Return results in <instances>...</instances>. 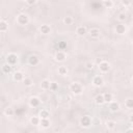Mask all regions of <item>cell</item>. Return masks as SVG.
Instances as JSON below:
<instances>
[{"label":"cell","instance_id":"6da1fadb","mask_svg":"<svg viewBox=\"0 0 133 133\" xmlns=\"http://www.w3.org/2000/svg\"><path fill=\"white\" fill-rule=\"evenodd\" d=\"M70 89H71V91H72L74 95H76V96L81 95L82 91H83V87H82V85H81L80 83H78V82H73V83H71V85H70Z\"/></svg>","mask_w":133,"mask_h":133},{"label":"cell","instance_id":"7a4b0ae2","mask_svg":"<svg viewBox=\"0 0 133 133\" xmlns=\"http://www.w3.org/2000/svg\"><path fill=\"white\" fill-rule=\"evenodd\" d=\"M17 23L19 25H27L29 23V17L26 14H20L17 17Z\"/></svg>","mask_w":133,"mask_h":133},{"label":"cell","instance_id":"3957f363","mask_svg":"<svg viewBox=\"0 0 133 133\" xmlns=\"http://www.w3.org/2000/svg\"><path fill=\"white\" fill-rule=\"evenodd\" d=\"M6 63H8L9 65H14L17 63L18 61V55L15 54V53H8L7 56H6Z\"/></svg>","mask_w":133,"mask_h":133},{"label":"cell","instance_id":"277c9868","mask_svg":"<svg viewBox=\"0 0 133 133\" xmlns=\"http://www.w3.org/2000/svg\"><path fill=\"white\" fill-rule=\"evenodd\" d=\"M99 70L101 73H107L110 70V63L106 60H103L99 63Z\"/></svg>","mask_w":133,"mask_h":133},{"label":"cell","instance_id":"5b68a950","mask_svg":"<svg viewBox=\"0 0 133 133\" xmlns=\"http://www.w3.org/2000/svg\"><path fill=\"white\" fill-rule=\"evenodd\" d=\"M80 124H81L82 127H84V128H88V127L91 125V118H90V116H88V115H84V116H82L81 119H80Z\"/></svg>","mask_w":133,"mask_h":133},{"label":"cell","instance_id":"8992f818","mask_svg":"<svg viewBox=\"0 0 133 133\" xmlns=\"http://www.w3.org/2000/svg\"><path fill=\"white\" fill-rule=\"evenodd\" d=\"M28 63L32 66H35L39 63V58L36 55H30L29 58H28Z\"/></svg>","mask_w":133,"mask_h":133},{"label":"cell","instance_id":"52a82bcc","mask_svg":"<svg viewBox=\"0 0 133 133\" xmlns=\"http://www.w3.org/2000/svg\"><path fill=\"white\" fill-rule=\"evenodd\" d=\"M103 83H104V80H103V77H102V76L97 75V76L94 77V79H92V84H94L95 86H102Z\"/></svg>","mask_w":133,"mask_h":133},{"label":"cell","instance_id":"ba28073f","mask_svg":"<svg viewBox=\"0 0 133 133\" xmlns=\"http://www.w3.org/2000/svg\"><path fill=\"white\" fill-rule=\"evenodd\" d=\"M38 30H39V32L42 34H49L51 32V27L48 24H43V25L39 26Z\"/></svg>","mask_w":133,"mask_h":133},{"label":"cell","instance_id":"9c48e42d","mask_svg":"<svg viewBox=\"0 0 133 133\" xmlns=\"http://www.w3.org/2000/svg\"><path fill=\"white\" fill-rule=\"evenodd\" d=\"M66 58V54L64 51H57L55 54V59L57 61H63Z\"/></svg>","mask_w":133,"mask_h":133},{"label":"cell","instance_id":"30bf717a","mask_svg":"<svg viewBox=\"0 0 133 133\" xmlns=\"http://www.w3.org/2000/svg\"><path fill=\"white\" fill-rule=\"evenodd\" d=\"M41 104V100L37 97H31L29 99V105L31 107H37Z\"/></svg>","mask_w":133,"mask_h":133},{"label":"cell","instance_id":"8fae6325","mask_svg":"<svg viewBox=\"0 0 133 133\" xmlns=\"http://www.w3.org/2000/svg\"><path fill=\"white\" fill-rule=\"evenodd\" d=\"M119 108H121V106H119L118 102H116V101H112V102H110V104H109V109H110L112 112H116V111H118Z\"/></svg>","mask_w":133,"mask_h":133},{"label":"cell","instance_id":"7c38bea8","mask_svg":"<svg viewBox=\"0 0 133 133\" xmlns=\"http://www.w3.org/2000/svg\"><path fill=\"white\" fill-rule=\"evenodd\" d=\"M115 32L117 33V34H124L125 32H126V26H125V24H117L116 26H115Z\"/></svg>","mask_w":133,"mask_h":133},{"label":"cell","instance_id":"4fadbf2b","mask_svg":"<svg viewBox=\"0 0 133 133\" xmlns=\"http://www.w3.org/2000/svg\"><path fill=\"white\" fill-rule=\"evenodd\" d=\"M101 34V31L99 28H91L89 30V35L92 37V38H98Z\"/></svg>","mask_w":133,"mask_h":133},{"label":"cell","instance_id":"5bb4252c","mask_svg":"<svg viewBox=\"0 0 133 133\" xmlns=\"http://www.w3.org/2000/svg\"><path fill=\"white\" fill-rule=\"evenodd\" d=\"M87 30H86V27L85 26H78L77 29H76V33L79 35V36H83L84 34H86Z\"/></svg>","mask_w":133,"mask_h":133},{"label":"cell","instance_id":"9a60e30c","mask_svg":"<svg viewBox=\"0 0 133 133\" xmlns=\"http://www.w3.org/2000/svg\"><path fill=\"white\" fill-rule=\"evenodd\" d=\"M50 84H51V82H50L48 79H44V80H42V82H41V88L44 89V90L50 89Z\"/></svg>","mask_w":133,"mask_h":133},{"label":"cell","instance_id":"2e32d148","mask_svg":"<svg viewBox=\"0 0 133 133\" xmlns=\"http://www.w3.org/2000/svg\"><path fill=\"white\" fill-rule=\"evenodd\" d=\"M50 119L49 118H41V122H39V126H42V128H49L50 127Z\"/></svg>","mask_w":133,"mask_h":133},{"label":"cell","instance_id":"e0dca14e","mask_svg":"<svg viewBox=\"0 0 133 133\" xmlns=\"http://www.w3.org/2000/svg\"><path fill=\"white\" fill-rule=\"evenodd\" d=\"M49 116H50V112L47 109H42L38 113L39 118H49Z\"/></svg>","mask_w":133,"mask_h":133},{"label":"cell","instance_id":"ac0fdd59","mask_svg":"<svg viewBox=\"0 0 133 133\" xmlns=\"http://www.w3.org/2000/svg\"><path fill=\"white\" fill-rule=\"evenodd\" d=\"M102 95H103V99H104V102H107V103H110V102H112V100H113L112 94H110V92H104V94H102Z\"/></svg>","mask_w":133,"mask_h":133},{"label":"cell","instance_id":"d6986e66","mask_svg":"<svg viewBox=\"0 0 133 133\" xmlns=\"http://www.w3.org/2000/svg\"><path fill=\"white\" fill-rule=\"evenodd\" d=\"M57 72H58L59 75H61V76H65V75L68 74V68H66L65 65H59Z\"/></svg>","mask_w":133,"mask_h":133},{"label":"cell","instance_id":"ffe728a7","mask_svg":"<svg viewBox=\"0 0 133 133\" xmlns=\"http://www.w3.org/2000/svg\"><path fill=\"white\" fill-rule=\"evenodd\" d=\"M7 29H8L7 22H5L3 20H0V32H5Z\"/></svg>","mask_w":133,"mask_h":133},{"label":"cell","instance_id":"44dd1931","mask_svg":"<svg viewBox=\"0 0 133 133\" xmlns=\"http://www.w3.org/2000/svg\"><path fill=\"white\" fill-rule=\"evenodd\" d=\"M14 79H15L16 81H23V79H24L23 73H21V72H16V73L14 74Z\"/></svg>","mask_w":133,"mask_h":133},{"label":"cell","instance_id":"7402d4cb","mask_svg":"<svg viewBox=\"0 0 133 133\" xmlns=\"http://www.w3.org/2000/svg\"><path fill=\"white\" fill-rule=\"evenodd\" d=\"M95 102H96L97 105H102V104H104L105 102H104V99H103V95H102V94L98 95V96L96 97V99H95Z\"/></svg>","mask_w":133,"mask_h":133},{"label":"cell","instance_id":"603a6c76","mask_svg":"<svg viewBox=\"0 0 133 133\" xmlns=\"http://www.w3.org/2000/svg\"><path fill=\"white\" fill-rule=\"evenodd\" d=\"M10 71H11V65H9L8 63H4L2 65V72L4 74H9Z\"/></svg>","mask_w":133,"mask_h":133},{"label":"cell","instance_id":"cb8c5ba5","mask_svg":"<svg viewBox=\"0 0 133 133\" xmlns=\"http://www.w3.org/2000/svg\"><path fill=\"white\" fill-rule=\"evenodd\" d=\"M39 122H41V118L38 116H32L30 118V123L33 126H39Z\"/></svg>","mask_w":133,"mask_h":133},{"label":"cell","instance_id":"d4e9b609","mask_svg":"<svg viewBox=\"0 0 133 133\" xmlns=\"http://www.w3.org/2000/svg\"><path fill=\"white\" fill-rule=\"evenodd\" d=\"M23 83H24V85L27 86V87H29V86H31V85L33 84L32 79L29 78V77H24V79H23Z\"/></svg>","mask_w":133,"mask_h":133},{"label":"cell","instance_id":"484cf974","mask_svg":"<svg viewBox=\"0 0 133 133\" xmlns=\"http://www.w3.org/2000/svg\"><path fill=\"white\" fill-rule=\"evenodd\" d=\"M102 4L106 7V8H110V7H112L113 6V1H111V0H104V1H102Z\"/></svg>","mask_w":133,"mask_h":133},{"label":"cell","instance_id":"4316f807","mask_svg":"<svg viewBox=\"0 0 133 133\" xmlns=\"http://www.w3.org/2000/svg\"><path fill=\"white\" fill-rule=\"evenodd\" d=\"M73 22H74V20H73V18L70 17V16H66V17L63 18V23H64V25H71V24H73Z\"/></svg>","mask_w":133,"mask_h":133},{"label":"cell","instance_id":"83f0119b","mask_svg":"<svg viewBox=\"0 0 133 133\" xmlns=\"http://www.w3.org/2000/svg\"><path fill=\"white\" fill-rule=\"evenodd\" d=\"M125 106L128 108V109H132L133 108V100L132 99H127L126 101H125Z\"/></svg>","mask_w":133,"mask_h":133},{"label":"cell","instance_id":"f1b7e54d","mask_svg":"<svg viewBox=\"0 0 133 133\" xmlns=\"http://www.w3.org/2000/svg\"><path fill=\"white\" fill-rule=\"evenodd\" d=\"M4 113H5V115H7V116H12L14 113H15V111H14V109H12L11 107H7V108H5Z\"/></svg>","mask_w":133,"mask_h":133},{"label":"cell","instance_id":"f546056e","mask_svg":"<svg viewBox=\"0 0 133 133\" xmlns=\"http://www.w3.org/2000/svg\"><path fill=\"white\" fill-rule=\"evenodd\" d=\"M115 125H116V123H115L114 121H108V122L106 123V126H107V128H108L109 130L114 129V128H115Z\"/></svg>","mask_w":133,"mask_h":133},{"label":"cell","instance_id":"4dcf8cb0","mask_svg":"<svg viewBox=\"0 0 133 133\" xmlns=\"http://www.w3.org/2000/svg\"><path fill=\"white\" fill-rule=\"evenodd\" d=\"M65 47H66V43H64V42H60V43L58 44L59 51H63V50L65 49Z\"/></svg>","mask_w":133,"mask_h":133},{"label":"cell","instance_id":"1f68e13d","mask_svg":"<svg viewBox=\"0 0 133 133\" xmlns=\"http://www.w3.org/2000/svg\"><path fill=\"white\" fill-rule=\"evenodd\" d=\"M58 88V84L56 83V82H51V84H50V89L51 90H56Z\"/></svg>","mask_w":133,"mask_h":133},{"label":"cell","instance_id":"d6a6232c","mask_svg":"<svg viewBox=\"0 0 133 133\" xmlns=\"http://www.w3.org/2000/svg\"><path fill=\"white\" fill-rule=\"evenodd\" d=\"M126 19H127V16H126V14H125V12L119 14V16H118V20H119L121 22H124Z\"/></svg>","mask_w":133,"mask_h":133},{"label":"cell","instance_id":"836d02e7","mask_svg":"<svg viewBox=\"0 0 133 133\" xmlns=\"http://www.w3.org/2000/svg\"><path fill=\"white\" fill-rule=\"evenodd\" d=\"M85 68H86L87 70H92V68H94V64H92L91 62H86V64H85Z\"/></svg>","mask_w":133,"mask_h":133},{"label":"cell","instance_id":"e575fe53","mask_svg":"<svg viewBox=\"0 0 133 133\" xmlns=\"http://www.w3.org/2000/svg\"><path fill=\"white\" fill-rule=\"evenodd\" d=\"M26 3H27L28 5H33V4H35V3H36V1H35V0H27V1H26Z\"/></svg>","mask_w":133,"mask_h":133},{"label":"cell","instance_id":"d590c367","mask_svg":"<svg viewBox=\"0 0 133 133\" xmlns=\"http://www.w3.org/2000/svg\"><path fill=\"white\" fill-rule=\"evenodd\" d=\"M122 4L125 5V6H128L131 4V1H122Z\"/></svg>","mask_w":133,"mask_h":133},{"label":"cell","instance_id":"8d00e7d4","mask_svg":"<svg viewBox=\"0 0 133 133\" xmlns=\"http://www.w3.org/2000/svg\"><path fill=\"white\" fill-rule=\"evenodd\" d=\"M125 133H133V130H132V128H129V129H127Z\"/></svg>","mask_w":133,"mask_h":133}]
</instances>
